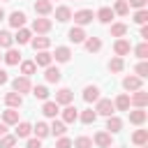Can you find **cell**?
Instances as JSON below:
<instances>
[{"mask_svg":"<svg viewBox=\"0 0 148 148\" xmlns=\"http://www.w3.org/2000/svg\"><path fill=\"white\" fill-rule=\"evenodd\" d=\"M134 53H136V58H141V60H146L148 58V44L146 42H141L136 49H134Z\"/></svg>","mask_w":148,"mask_h":148,"instance_id":"7bdbcfd3","label":"cell"},{"mask_svg":"<svg viewBox=\"0 0 148 148\" xmlns=\"http://www.w3.org/2000/svg\"><path fill=\"white\" fill-rule=\"evenodd\" d=\"M79 118H81V123H83V125H90V123H95V120H97V113H95L92 109H86Z\"/></svg>","mask_w":148,"mask_h":148,"instance_id":"74e56055","label":"cell"},{"mask_svg":"<svg viewBox=\"0 0 148 148\" xmlns=\"http://www.w3.org/2000/svg\"><path fill=\"white\" fill-rule=\"evenodd\" d=\"M5 2H9V0H5Z\"/></svg>","mask_w":148,"mask_h":148,"instance_id":"11a10c76","label":"cell"},{"mask_svg":"<svg viewBox=\"0 0 148 148\" xmlns=\"http://www.w3.org/2000/svg\"><path fill=\"white\" fill-rule=\"evenodd\" d=\"M32 30H35L37 35H44V32H49V30H51V21H49L46 16H39V18H35V21H32Z\"/></svg>","mask_w":148,"mask_h":148,"instance_id":"5b68a950","label":"cell"},{"mask_svg":"<svg viewBox=\"0 0 148 148\" xmlns=\"http://www.w3.org/2000/svg\"><path fill=\"white\" fill-rule=\"evenodd\" d=\"M141 148H148V146H141Z\"/></svg>","mask_w":148,"mask_h":148,"instance_id":"db71d44e","label":"cell"},{"mask_svg":"<svg viewBox=\"0 0 148 148\" xmlns=\"http://www.w3.org/2000/svg\"><path fill=\"white\" fill-rule=\"evenodd\" d=\"M56 148H72V139H67V136H58Z\"/></svg>","mask_w":148,"mask_h":148,"instance_id":"bcb514c9","label":"cell"},{"mask_svg":"<svg viewBox=\"0 0 148 148\" xmlns=\"http://www.w3.org/2000/svg\"><path fill=\"white\" fill-rule=\"evenodd\" d=\"M7 81H9V76H7V72H5V69H0V86H5Z\"/></svg>","mask_w":148,"mask_h":148,"instance_id":"681fc988","label":"cell"},{"mask_svg":"<svg viewBox=\"0 0 148 148\" xmlns=\"http://www.w3.org/2000/svg\"><path fill=\"white\" fill-rule=\"evenodd\" d=\"M42 113H44L46 118H56V116H58V104H56V102H44Z\"/></svg>","mask_w":148,"mask_h":148,"instance_id":"4dcf8cb0","label":"cell"},{"mask_svg":"<svg viewBox=\"0 0 148 148\" xmlns=\"http://www.w3.org/2000/svg\"><path fill=\"white\" fill-rule=\"evenodd\" d=\"M130 104H134L136 109H143L146 104H148V92L141 88V90H134V95L130 97Z\"/></svg>","mask_w":148,"mask_h":148,"instance_id":"277c9868","label":"cell"},{"mask_svg":"<svg viewBox=\"0 0 148 148\" xmlns=\"http://www.w3.org/2000/svg\"><path fill=\"white\" fill-rule=\"evenodd\" d=\"M132 143L146 146V143H148V130H136V132L132 134Z\"/></svg>","mask_w":148,"mask_h":148,"instance_id":"4316f807","label":"cell"},{"mask_svg":"<svg viewBox=\"0 0 148 148\" xmlns=\"http://www.w3.org/2000/svg\"><path fill=\"white\" fill-rule=\"evenodd\" d=\"M12 88H14V92H18L21 97H23V92H30V90H32L28 76H16V79L12 81Z\"/></svg>","mask_w":148,"mask_h":148,"instance_id":"6da1fadb","label":"cell"},{"mask_svg":"<svg viewBox=\"0 0 148 148\" xmlns=\"http://www.w3.org/2000/svg\"><path fill=\"white\" fill-rule=\"evenodd\" d=\"M30 39H32V32H30L28 28H18V32H16L14 42H18V44H28Z\"/></svg>","mask_w":148,"mask_h":148,"instance_id":"f1b7e54d","label":"cell"},{"mask_svg":"<svg viewBox=\"0 0 148 148\" xmlns=\"http://www.w3.org/2000/svg\"><path fill=\"white\" fill-rule=\"evenodd\" d=\"M141 37H143V39H148V25H143V28H141Z\"/></svg>","mask_w":148,"mask_h":148,"instance_id":"f907efd6","label":"cell"},{"mask_svg":"<svg viewBox=\"0 0 148 148\" xmlns=\"http://www.w3.org/2000/svg\"><path fill=\"white\" fill-rule=\"evenodd\" d=\"M92 18H95V14H92L90 9H79V12L74 14V23H76L79 28H81V25H88Z\"/></svg>","mask_w":148,"mask_h":148,"instance_id":"3957f363","label":"cell"},{"mask_svg":"<svg viewBox=\"0 0 148 148\" xmlns=\"http://www.w3.org/2000/svg\"><path fill=\"white\" fill-rule=\"evenodd\" d=\"M44 79H46L49 83H58V81L62 79V74H60V69H58V67H51V65H49V67H46V74H44Z\"/></svg>","mask_w":148,"mask_h":148,"instance_id":"44dd1931","label":"cell"},{"mask_svg":"<svg viewBox=\"0 0 148 148\" xmlns=\"http://www.w3.org/2000/svg\"><path fill=\"white\" fill-rule=\"evenodd\" d=\"M83 44H86V51H90V53H97L102 49V39L99 37H88Z\"/></svg>","mask_w":148,"mask_h":148,"instance_id":"484cf974","label":"cell"},{"mask_svg":"<svg viewBox=\"0 0 148 148\" xmlns=\"http://www.w3.org/2000/svg\"><path fill=\"white\" fill-rule=\"evenodd\" d=\"M113 51H116V56H118V58H123V56H127V53L132 51V44H130L125 37H120V39H116V44H113Z\"/></svg>","mask_w":148,"mask_h":148,"instance_id":"8992f818","label":"cell"},{"mask_svg":"<svg viewBox=\"0 0 148 148\" xmlns=\"http://www.w3.org/2000/svg\"><path fill=\"white\" fill-rule=\"evenodd\" d=\"M56 18H58L60 23L69 21V18H72V9H69V7H65V5H62V7H58V9H56Z\"/></svg>","mask_w":148,"mask_h":148,"instance_id":"d6a6232c","label":"cell"},{"mask_svg":"<svg viewBox=\"0 0 148 148\" xmlns=\"http://www.w3.org/2000/svg\"><path fill=\"white\" fill-rule=\"evenodd\" d=\"M92 141H95L99 148H109V146H111V134H109V132H97Z\"/></svg>","mask_w":148,"mask_h":148,"instance_id":"d4e9b609","label":"cell"},{"mask_svg":"<svg viewBox=\"0 0 148 148\" xmlns=\"http://www.w3.org/2000/svg\"><path fill=\"white\" fill-rule=\"evenodd\" d=\"M79 120V111L72 106V104H67L65 109H62V123L67 125V123H76Z\"/></svg>","mask_w":148,"mask_h":148,"instance_id":"9c48e42d","label":"cell"},{"mask_svg":"<svg viewBox=\"0 0 148 148\" xmlns=\"http://www.w3.org/2000/svg\"><path fill=\"white\" fill-rule=\"evenodd\" d=\"M113 111H116V106H113V102L111 99H97V106H95V113L97 116H113Z\"/></svg>","mask_w":148,"mask_h":148,"instance_id":"7a4b0ae2","label":"cell"},{"mask_svg":"<svg viewBox=\"0 0 148 148\" xmlns=\"http://www.w3.org/2000/svg\"><path fill=\"white\" fill-rule=\"evenodd\" d=\"M2 60H5L7 65H18V62H21V51H16V49H7V53L2 56Z\"/></svg>","mask_w":148,"mask_h":148,"instance_id":"2e32d148","label":"cell"},{"mask_svg":"<svg viewBox=\"0 0 148 148\" xmlns=\"http://www.w3.org/2000/svg\"><path fill=\"white\" fill-rule=\"evenodd\" d=\"M67 37H69V42L81 44V42H86V37H88V35H86V30H83V28H79V25H76V28H72V30L67 32Z\"/></svg>","mask_w":148,"mask_h":148,"instance_id":"ba28073f","label":"cell"},{"mask_svg":"<svg viewBox=\"0 0 148 148\" xmlns=\"http://www.w3.org/2000/svg\"><path fill=\"white\" fill-rule=\"evenodd\" d=\"M146 118H148V113H146L143 109H134V111H130V123H132V125H143Z\"/></svg>","mask_w":148,"mask_h":148,"instance_id":"4fadbf2b","label":"cell"},{"mask_svg":"<svg viewBox=\"0 0 148 148\" xmlns=\"http://www.w3.org/2000/svg\"><path fill=\"white\" fill-rule=\"evenodd\" d=\"M30 132H32V125L30 123H25V120H21V123H16V139H25V136H30Z\"/></svg>","mask_w":148,"mask_h":148,"instance_id":"5bb4252c","label":"cell"},{"mask_svg":"<svg viewBox=\"0 0 148 148\" xmlns=\"http://www.w3.org/2000/svg\"><path fill=\"white\" fill-rule=\"evenodd\" d=\"M25 148H42V139H28V143H25Z\"/></svg>","mask_w":148,"mask_h":148,"instance_id":"7dc6e473","label":"cell"},{"mask_svg":"<svg viewBox=\"0 0 148 148\" xmlns=\"http://www.w3.org/2000/svg\"><path fill=\"white\" fill-rule=\"evenodd\" d=\"M51 60H53V56H51L49 51H39V53L35 56V60H32V62H35L37 67H49V65H51Z\"/></svg>","mask_w":148,"mask_h":148,"instance_id":"8fae6325","label":"cell"},{"mask_svg":"<svg viewBox=\"0 0 148 148\" xmlns=\"http://www.w3.org/2000/svg\"><path fill=\"white\" fill-rule=\"evenodd\" d=\"M109 69H111V72H116V74H118V72H123V69H125L123 58H118V56H116V58H111V60H109Z\"/></svg>","mask_w":148,"mask_h":148,"instance_id":"d590c367","label":"cell"},{"mask_svg":"<svg viewBox=\"0 0 148 148\" xmlns=\"http://www.w3.org/2000/svg\"><path fill=\"white\" fill-rule=\"evenodd\" d=\"M51 9H53L51 0H37V2H35V12H37L39 16H46V14H51Z\"/></svg>","mask_w":148,"mask_h":148,"instance_id":"d6986e66","label":"cell"},{"mask_svg":"<svg viewBox=\"0 0 148 148\" xmlns=\"http://www.w3.org/2000/svg\"><path fill=\"white\" fill-rule=\"evenodd\" d=\"M120 127H123V120H120V118H116V116H109V118H106V130H109V134L120 132Z\"/></svg>","mask_w":148,"mask_h":148,"instance_id":"603a6c76","label":"cell"},{"mask_svg":"<svg viewBox=\"0 0 148 148\" xmlns=\"http://www.w3.org/2000/svg\"><path fill=\"white\" fill-rule=\"evenodd\" d=\"M2 123H5V125H16V123H18V111H16V109L2 111Z\"/></svg>","mask_w":148,"mask_h":148,"instance_id":"7402d4cb","label":"cell"},{"mask_svg":"<svg viewBox=\"0 0 148 148\" xmlns=\"http://www.w3.org/2000/svg\"><path fill=\"white\" fill-rule=\"evenodd\" d=\"M32 132H35V136H37V139H44V136H49V134H51L46 123H37V125L32 127Z\"/></svg>","mask_w":148,"mask_h":148,"instance_id":"e575fe53","label":"cell"},{"mask_svg":"<svg viewBox=\"0 0 148 148\" xmlns=\"http://www.w3.org/2000/svg\"><path fill=\"white\" fill-rule=\"evenodd\" d=\"M9 25L16 28V30L23 28V25H25V14H23V12H12V14H9Z\"/></svg>","mask_w":148,"mask_h":148,"instance_id":"30bf717a","label":"cell"},{"mask_svg":"<svg viewBox=\"0 0 148 148\" xmlns=\"http://www.w3.org/2000/svg\"><path fill=\"white\" fill-rule=\"evenodd\" d=\"M32 95H35L37 99H49V88H46V86H35V88H32Z\"/></svg>","mask_w":148,"mask_h":148,"instance_id":"b9f144b4","label":"cell"},{"mask_svg":"<svg viewBox=\"0 0 148 148\" xmlns=\"http://www.w3.org/2000/svg\"><path fill=\"white\" fill-rule=\"evenodd\" d=\"M51 56H53L58 62H67V60L72 58V51H69L67 46H58V49H56V53H51Z\"/></svg>","mask_w":148,"mask_h":148,"instance_id":"ffe728a7","label":"cell"},{"mask_svg":"<svg viewBox=\"0 0 148 148\" xmlns=\"http://www.w3.org/2000/svg\"><path fill=\"white\" fill-rule=\"evenodd\" d=\"M123 88L125 90H141V79L139 76H125L123 79Z\"/></svg>","mask_w":148,"mask_h":148,"instance_id":"e0dca14e","label":"cell"},{"mask_svg":"<svg viewBox=\"0 0 148 148\" xmlns=\"http://www.w3.org/2000/svg\"><path fill=\"white\" fill-rule=\"evenodd\" d=\"M35 69H37V65H35L32 60H23V62H21V74H23V76L35 74Z\"/></svg>","mask_w":148,"mask_h":148,"instance_id":"8d00e7d4","label":"cell"},{"mask_svg":"<svg viewBox=\"0 0 148 148\" xmlns=\"http://www.w3.org/2000/svg\"><path fill=\"white\" fill-rule=\"evenodd\" d=\"M113 106L118 111H130V95H118L116 102H113Z\"/></svg>","mask_w":148,"mask_h":148,"instance_id":"f546056e","label":"cell"},{"mask_svg":"<svg viewBox=\"0 0 148 148\" xmlns=\"http://www.w3.org/2000/svg\"><path fill=\"white\" fill-rule=\"evenodd\" d=\"M2 134H7V125H5V123H0V136H2Z\"/></svg>","mask_w":148,"mask_h":148,"instance_id":"816d5d0a","label":"cell"},{"mask_svg":"<svg viewBox=\"0 0 148 148\" xmlns=\"http://www.w3.org/2000/svg\"><path fill=\"white\" fill-rule=\"evenodd\" d=\"M116 14H113V9L111 7H102L99 12H97V21H102V23H111V18H113Z\"/></svg>","mask_w":148,"mask_h":148,"instance_id":"83f0119b","label":"cell"},{"mask_svg":"<svg viewBox=\"0 0 148 148\" xmlns=\"http://www.w3.org/2000/svg\"><path fill=\"white\" fill-rule=\"evenodd\" d=\"M30 42H32V49H35V51H46V49L51 46V39H49V37H42V35H37V37L30 39Z\"/></svg>","mask_w":148,"mask_h":148,"instance_id":"9a60e30c","label":"cell"},{"mask_svg":"<svg viewBox=\"0 0 148 148\" xmlns=\"http://www.w3.org/2000/svg\"><path fill=\"white\" fill-rule=\"evenodd\" d=\"M146 2H148V0H130L127 5H132V7H136V9H146Z\"/></svg>","mask_w":148,"mask_h":148,"instance_id":"c3c4849f","label":"cell"},{"mask_svg":"<svg viewBox=\"0 0 148 148\" xmlns=\"http://www.w3.org/2000/svg\"><path fill=\"white\" fill-rule=\"evenodd\" d=\"M136 76H139V79H146V76H148V62H146V60H141V62L136 65Z\"/></svg>","mask_w":148,"mask_h":148,"instance_id":"f6af8a7d","label":"cell"},{"mask_svg":"<svg viewBox=\"0 0 148 148\" xmlns=\"http://www.w3.org/2000/svg\"><path fill=\"white\" fill-rule=\"evenodd\" d=\"M14 143H16L14 134H2L0 136V148H14Z\"/></svg>","mask_w":148,"mask_h":148,"instance_id":"60d3db41","label":"cell"},{"mask_svg":"<svg viewBox=\"0 0 148 148\" xmlns=\"http://www.w3.org/2000/svg\"><path fill=\"white\" fill-rule=\"evenodd\" d=\"M49 132H51L53 136H65V132H67V125H65L62 120H53V123H51V127H49Z\"/></svg>","mask_w":148,"mask_h":148,"instance_id":"cb8c5ba5","label":"cell"},{"mask_svg":"<svg viewBox=\"0 0 148 148\" xmlns=\"http://www.w3.org/2000/svg\"><path fill=\"white\" fill-rule=\"evenodd\" d=\"M0 60H2V56H0Z\"/></svg>","mask_w":148,"mask_h":148,"instance_id":"9f6ffc18","label":"cell"},{"mask_svg":"<svg viewBox=\"0 0 148 148\" xmlns=\"http://www.w3.org/2000/svg\"><path fill=\"white\" fill-rule=\"evenodd\" d=\"M72 148H92V139H88V136H79L76 141H72Z\"/></svg>","mask_w":148,"mask_h":148,"instance_id":"ab89813d","label":"cell"},{"mask_svg":"<svg viewBox=\"0 0 148 148\" xmlns=\"http://www.w3.org/2000/svg\"><path fill=\"white\" fill-rule=\"evenodd\" d=\"M72 97H74V95H72L69 88H60V90L56 92V104H58V106H60V104L67 106V104H72Z\"/></svg>","mask_w":148,"mask_h":148,"instance_id":"52a82bcc","label":"cell"},{"mask_svg":"<svg viewBox=\"0 0 148 148\" xmlns=\"http://www.w3.org/2000/svg\"><path fill=\"white\" fill-rule=\"evenodd\" d=\"M12 44H14V37L7 30H0V46L2 49H12Z\"/></svg>","mask_w":148,"mask_h":148,"instance_id":"f35d334b","label":"cell"},{"mask_svg":"<svg viewBox=\"0 0 148 148\" xmlns=\"http://www.w3.org/2000/svg\"><path fill=\"white\" fill-rule=\"evenodd\" d=\"M125 35H127V25H125V23H113V25H111V37H118V39H120V37H125Z\"/></svg>","mask_w":148,"mask_h":148,"instance_id":"836d02e7","label":"cell"},{"mask_svg":"<svg viewBox=\"0 0 148 148\" xmlns=\"http://www.w3.org/2000/svg\"><path fill=\"white\" fill-rule=\"evenodd\" d=\"M146 21H148V12H146V9H136V14H134V23L143 25Z\"/></svg>","mask_w":148,"mask_h":148,"instance_id":"ee69618b","label":"cell"},{"mask_svg":"<svg viewBox=\"0 0 148 148\" xmlns=\"http://www.w3.org/2000/svg\"><path fill=\"white\" fill-rule=\"evenodd\" d=\"M83 99L86 102H97L99 99V88L97 86H86L83 88Z\"/></svg>","mask_w":148,"mask_h":148,"instance_id":"ac0fdd59","label":"cell"},{"mask_svg":"<svg viewBox=\"0 0 148 148\" xmlns=\"http://www.w3.org/2000/svg\"><path fill=\"white\" fill-rule=\"evenodd\" d=\"M2 18H5V9L0 7V21H2Z\"/></svg>","mask_w":148,"mask_h":148,"instance_id":"f5cc1de1","label":"cell"},{"mask_svg":"<svg viewBox=\"0 0 148 148\" xmlns=\"http://www.w3.org/2000/svg\"><path fill=\"white\" fill-rule=\"evenodd\" d=\"M5 104H7L9 109H18V106L23 104V97H21L18 92H7V95H5Z\"/></svg>","mask_w":148,"mask_h":148,"instance_id":"7c38bea8","label":"cell"},{"mask_svg":"<svg viewBox=\"0 0 148 148\" xmlns=\"http://www.w3.org/2000/svg\"><path fill=\"white\" fill-rule=\"evenodd\" d=\"M113 14H118V16H127V14H130V5H127V0H118V2L113 5Z\"/></svg>","mask_w":148,"mask_h":148,"instance_id":"1f68e13d","label":"cell"}]
</instances>
